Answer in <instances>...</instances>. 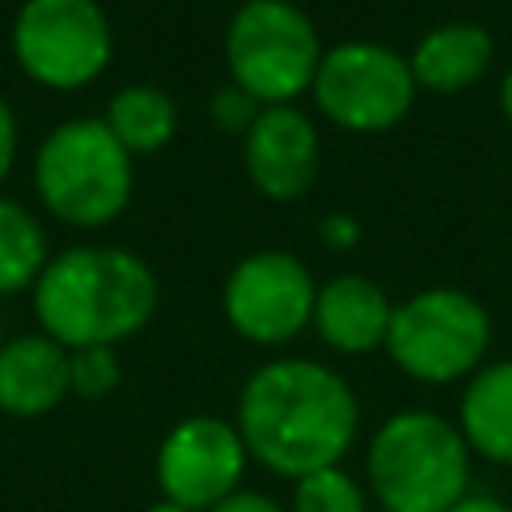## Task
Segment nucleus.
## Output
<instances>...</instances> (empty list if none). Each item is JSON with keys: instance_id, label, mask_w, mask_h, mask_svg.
<instances>
[{"instance_id": "obj_4", "label": "nucleus", "mask_w": 512, "mask_h": 512, "mask_svg": "<svg viewBox=\"0 0 512 512\" xmlns=\"http://www.w3.org/2000/svg\"><path fill=\"white\" fill-rule=\"evenodd\" d=\"M472 448L436 412L388 416L368 444V484L384 512H448L468 496Z\"/></svg>"}, {"instance_id": "obj_21", "label": "nucleus", "mask_w": 512, "mask_h": 512, "mask_svg": "<svg viewBox=\"0 0 512 512\" xmlns=\"http://www.w3.org/2000/svg\"><path fill=\"white\" fill-rule=\"evenodd\" d=\"M16 148H20L16 112H12V104L0 96V184L8 180V172H12V164H16Z\"/></svg>"}, {"instance_id": "obj_3", "label": "nucleus", "mask_w": 512, "mask_h": 512, "mask_svg": "<svg viewBox=\"0 0 512 512\" xmlns=\"http://www.w3.org/2000/svg\"><path fill=\"white\" fill-rule=\"evenodd\" d=\"M32 184L52 220L68 228H104L128 208L136 172L100 116H72L40 140Z\"/></svg>"}, {"instance_id": "obj_2", "label": "nucleus", "mask_w": 512, "mask_h": 512, "mask_svg": "<svg viewBox=\"0 0 512 512\" xmlns=\"http://www.w3.org/2000/svg\"><path fill=\"white\" fill-rule=\"evenodd\" d=\"M156 304V272L136 252L116 244L64 248L32 284V312L40 332L68 352L92 344L116 348L152 320Z\"/></svg>"}, {"instance_id": "obj_7", "label": "nucleus", "mask_w": 512, "mask_h": 512, "mask_svg": "<svg viewBox=\"0 0 512 512\" xmlns=\"http://www.w3.org/2000/svg\"><path fill=\"white\" fill-rule=\"evenodd\" d=\"M12 56L40 88H88L112 60V20L96 0H24L12 20Z\"/></svg>"}, {"instance_id": "obj_25", "label": "nucleus", "mask_w": 512, "mask_h": 512, "mask_svg": "<svg viewBox=\"0 0 512 512\" xmlns=\"http://www.w3.org/2000/svg\"><path fill=\"white\" fill-rule=\"evenodd\" d=\"M500 112H504V120L512 124V68H508L504 80H500Z\"/></svg>"}, {"instance_id": "obj_11", "label": "nucleus", "mask_w": 512, "mask_h": 512, "mask_svg": "<svg viewBox=\"0 0 512 512\" xmlns=\"http://www.w3.org/2000/svg\"><path fill=\"white\" fill-rule=\"evenodd\" d=\"M244 140V172L268 200H300L320 176V136L296 104L260 108Z\"/></svg>"}, {"instance_id": "obj_18", "label": "nucleus", "mask_w": 512, "mask_h": 512, "mask_svg": "<svg viewBox=\"0 0 512 512\" xmlns=\"http://www.w3.org/2000/svg\"><path fill=\"white\" fill-rule=\"evenodd\" d=\"M292 512H368V500L364 488L336 464L296 480Z\"/></svg>"}, {"instance_id": "obj_13", "label": "nucleus", "mask_w": 512, "mask_h": 512, "mask_svg": "<svg viewBox=\"0 0 512 512\" xmlns=\"http://www.w3.org/2000/svg\"><path fill=\"white\" fill-rule=\"evenodd\" d=\"M68 348L44 332L0 344V412L44 416L68 396Z\"/></svg>"}, {"instance_id": "obj_26", "label": "nucleus", "mask_w": 512, "mask_h": 512, "mask_svg": "<svg viewBox=\"0 0 512 512\" xmlns=\"http://www.w3.org/2000/svg\"><path fill=\"white\" fill-rule=\"evenodd\" d=\"M148 512H188V508H180V504H172V500H160V504H152Z\"/></svg>"}, {"instance_id": "obj_6", "label": "nucleus", "mask_w": 512, "mask_h": 512, "mask_svg": "<svg viewBox=\"0 0 512 512\" xmlns=\"http://www.w3.org/2000/svg\"><path fill=\"white\" fill-rule=\"evenodd\" d=\"M492 320L464 288H424L392 308L388 356L420 384H452L484 364Z\"/></svg>"}, {"instance_id": "obj_15", "label": "nucleus", "mask_w": 512, "mask_h": 512, "mask_svg": "<svg viewBox=\"0 0 512 512\" xmlns=\"http://www.w3.org/2000/svg\"><path fill=\"white\" fill-rule=\"evenodd\" d=\"M460 436L492 464H512V360L480 364L460 396Z\"/></svg>"}, {"instance_id": "obj_27", "label": "nucleus", "mask_w": 512, "mask_h": 512, "mask_svg": "<svg viewBox=\"0 0 512 512\" xmlns=\"http://www.w3.org/2000/svg\"><path fill=\"white\" fill-rule=\"evenodd\" d=\"M0 344H4V340H0Z\"/></svg>"}, {"instance_id": "obj_24", "label": "nucleus", "mask_w": 512, "mask_h": 512, "mask_svg": "<svg viewBox=\"0 0 512 512\" xmlns=\"http://www.w3.org/2000/svg\"><path fill=\"white\" fill-rule=\"evenodd\" d=\"M448 512H512L500 496H488V492H468L464 500H456Z\"/></svg>"}, {"instance_id": "obj_1", "label": "nucleus", "mask_w": 512, "mask_h": 512, "mask_svg": "<svg viewBox=\"0 0 512 512\" xmlns=\"http://www.w3.org/2000/svg\"><path fill=\"white\" fill-rule=\"evenodd\" d=\"M360 428L352 384L304 356L260 364L240 392L236 432L256 464L276 476L300 480L336 468Z\"/></svg>"}, {"instance_id": "obj_9", "label": "nucleus", "mask_w": 512, "mask_h": 512, "mask_svg": "<svg viewBox=\"0 0 512 512\" xmlns=\"http://www.w3.org/2000/svg\"><path fill=\"white\" fill-rule=\"evenodd\" d=\"M220 304H224V320L244 340L288 344L312 324L316 280L296 256L280 248H264L232 264Z\"/></svg>"}, {"instance_id": "obj_17", "label": "nucleus", "mask_w": 512, "mask_h": 512, "mask_svg": "<svg viewBox=\"0 0 512 512\" xmlns=\"http://www.w3.org/2000/svg\"><path fill=\"white\" fill-rule=\"evenodd\" d=\"M48 236L44 224L16 200L0 196V296L24 292L48 268Z\"/></svg>"}, {"instance_id": "obj_19", "label": "nucleus", "mask_w": 512, "mask_h": 512, "mask_svg": "<svg viewBox=\"0 0 512 512\" xmlns=\"http://www.w3.org/2000/svg\"><path fill=\"white\" fill-rule=\"evenodd\" d=\"M120 384V360L116 348L92 344V348H72L68 352V388L80 400H104Z\"/></svg>"}, {"instance_id": "obj_14", "label": "nucleus", "mask_w": 512, "mask_h": 512, "mask_svg": "<svg viewBox=\"0 0 512 512\" xmlns=\"http://www.w3.org/2000/svg\"><path fill=\"white\" fill-rule=\"evenodd\" d=\"M492 52H496V44H492V32L484 24L448 20V24L428 28L416 40V48L408 56V68H412L416 88L452 96V92L472 88L488 72Z\"/></svg>"}, {"instance_id": "obj_22", "label": "nucleus", "mask_w": 512, "mask_h": 512, "mask_svg": "<svg viewBox=\"0 0 512 512\" xmlns=\"http://www.w3.org/2000/svg\"><path fill=\"white\" fill-rule=\"evenodd\" d=\"M320 240H324L328 248H352V244L360 240V224H356V216H348V212H332V216H324V220H320Z\"/></svg>"}, {"instance_id": "obj_12", "label": "nucleus", "mask_w": 512, "mask_h": 512, "mask_svg": "<svg viewBox=\"0 0 512 512\" xmlns=\"http://www.w3.org/2000/svg\"><path fill=\"white\" fill-rule=\"evenodd\" d=\"M392 300L384 288L360 272L332 276L328 284L316 288V308H312V328L320 340L344 356H364L376 352L388 340L392 324Z\"/></svg>"}, {"instance_id": "obj_23", "label": "nucleus", "mask_w": 512, "mask_h": 512, "mask_svg": "<svg viewBox=\"0 0 512 512\" xmlns=\"http://www.w3.org/2000/svg\"><path fill=\"white\" fill-rule=\"evenodd\" d=\"M208 512H284L272 496H264V492H252V488H236L232 496H224L216 508H208Z\"/></svg>"}, {"instance_id": "obj_10", "label": "nucleus", "mask_w": 512, "mask_h": 512, "mask_svg": "<svg viewBox=\"0 0 512 512\" xmlns=\"http://www.w3.org/2000/svg\"><path fill=\"white\" fill-rule=\"evenodd\" d=\"M244 464L248 448L236 424L220 416H188L160 440L156 480L164 500L188 512H208L240 488Z\"/></svg>"}, {"instance_id": "obj_5", "label": "nucleus", "mask_w": 512, "mask_h": 512, "mask_svg": "<svg viewBox=\"0 0 512 512\" xmlns=\"http://www.w3.org/2000/svg\"><path fill=\"white\" fill-rule=\"evenodd\" d=\"M320 56V32L296 0H244L224 32L228 76L260 108L312 92Z\"/></svg>"}, {"instance_id": "obj_16", "label": "nucleus", "mask_w": 512, "mask_h": 512, "mask_svg": "<svg viewBox=\"0 0 512 512\" xmlns=\"http://www.w3.org/2000/svg\"><path fill=\"white\" fill-rule=\"evenodd\" d=\"M100 120L128 156L160 152L176 136V104L156 84H124L120 92H112Z\"/></svg>"}, {"instance_id": "obj_20", "label": "nucleus", "mask_w": 512, "mask_h": 512, "mask_svg": "<svg viewBox=\"0 0 512 512\" xmlns=\"http://www.w3.org/2000/svg\"><path fill=\"white\" fill-rule=\"evenodd\" d=\"M208 116H212V124H216L220 132L244 136V132L252 128V120L260 116V104H256L244 88L224 84V88H216V92H212V100H208Z\"/></svg>"}, {"instance_id": "obj_8", "label": "nucleus", "mask_w": 512, "mask_h": 512, "mask_svg": "<svg viewBox=\"0 0 512 512\" xmlns=\"http://www.w3.org/2000/svg\"><path fill=\"white\" fill-rule=\"evenodd\" d=\"M312 100L320 116L336 128L372 136L396 128L408 116L416 100V80L408 56H400L396 48L372 40H344L320 56Z\"/></svg>"}]
</instances>
